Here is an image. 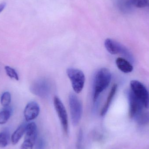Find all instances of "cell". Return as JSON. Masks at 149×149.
Returning a JSON list of instances; mask_svg holds the SVG:
<instances>
[{"instance_id":"6da1fadb","label":"cell","mask_w":149,"mask_h":149,"mask_svg":"<svg viewBox=\"0 0 149 149\" xmlns=\"http://www.w3.org/2000/svg\"><path fill=\"white\" fill-rule=\"evenodd\" d=\"M111 72L107 68H102L95 74L93 82V100L96 102L100 94L109 86L111 80Z\"/></svg>"},{"instance_id":"7a4b0ae2","label":"cell","mask_w":149,"mask_h":149,"mask_svg":"<svg viewBox=\"0 0 149 149\" xmlns=\"http://www.w3.org/2000/svg\"><path fill=\"white\" fill-rule=\"evenodd\" d=\"M67 75L71 81L73 90L75 93H79L82 91L85 82V76L80 70L74 68L67 69Z\"/></svg>"},{"instance_id":"3957f363","label":"cell","mask_w":149,"mask_h":149,"mask_svg":"<svg viewBox=\"0 0 149 149\" xmlns=\"http://www.w3.org/2000/svg\"><path fill=\"white\" fill-rule=\"evenodd\" d=\"M131 91L141 102L145 109L149 108V94L145 86L140 81L133 80L130 81Z\"/></svg>"},{"instance_id":"277c9868","label":"cell","mask_w":149,"mask_h":149,"mask_svg":"<svg viewBox=\"0 0 149 149\" xmlns=\"http://www.w3.org/2000/svg\"><path fill=\"white\" fill-rule=\"evenodd\" d=\"M69 105L72 124L76 126L79 122L82 114V105L76 95L72 93L69 96Z\"/></svg>"},{"instance_id":"5b68a950","label":"cell","mask_w":149,"mask_h":149,"mask_svg":"<svg viewBox=\"0 0 149 149\" xmlns=\"http://www.w3.org/2000/svg\"><path fill=\"white\" fill-rule=\"evenodd\" d=\"M128 99L129 104V115L130 118H135L143 111L144 108L141 102L135 96L131 90L127 93Z\"/></svg>"},{"instance_id":"8992f818","label":"cell","mask_w":149,"mask_h":149,"mask_svg":"<svg viewBox=\"0 0 149 149\" xmlns=\"http://www.w3.org/2000/svg\"><path fill=\"white\" fill-rule=\"evenodd\" d=\"M104 44L107 50L112 55L122 54L130 60H132V57L129 52L118 42L113 39L107 38L105 40Z\"/></svg>"},{"instance_id":"52a82bcc","label":"cell","mask_w":149,"mask_h":149,"mask_svg":"<svg viewBox=\"0 0 149 149\" xmlns=\"http://www.w3.org/2000/svg\"><path fill=\"white\" fill-rule=\"evenodd\" d=\"M50 85L45 79H39L35 82L31 87V91L33 93L42 98L47 97L50 91Z\"/></svg>"},{"instance_id":"ba28073f","label":"cell","mask_w":149,"mask_h":149,"mask_svg":"<svg viewBox=\"0 0 149 149\" xmlns=\"http://www.w3.org/2000/svg\"><path fill=\"white\" fill-rule=\"evenodd\" d=\"M54 104L63 129L67 133L68 131V120L65 107L60 99L57 96L54 97Z\"/></svg>"},{"instance_id":"9c48e42d","label":"cell","mask_w":149,"mask_h":149,"mask_svg":"<svg viewBox=\"0 0 149 149\" xmlns=\"http://www.w3.org/2000/svg\"><path fill=\"white\" fill-rule=\"evenodd\" d=\"M40 112L39 105L36 102H31L25 107L24 116L27 121L32 120L37 117Z\"/></svg>"},{"instance_id":"30bf717a","label":"cell","mask_w":149,"mask_h":149,"mask_svg":"<svg viewBox=\"0 0 149 149\" xmlns=\"http://www.w3.org/2000/svg\"><path fill=\"white\" fill-rule=\"evenodd\" d=\"M24 140L35 144L37 138V127L34 122L30 123L26 125Z\"/></svg>"},{"instance_id":"8fae6325","label":"cell","mask_w":149,"mask_h":149,"mask_svg":"<svg viewBox=\"0 0 149 149\" xmlns=\"http://www.w3.org/2000/svg\"><path fill=\"white\" fill-rule=\"evenodd\" d=\"M116 63L118 69L124 73H130L134 70L133 65L130 62L122 58H117Z\"/></svg>"},{"instance_id":"7c38bea8","label":"cell","mask_w":149,"mask_h":149,"mask_svg":"<svg viewBox=\"0 0 149 149\" xmlns=\"http://www.w3.org/2000/svg\"><path fill=\"white\" fill-rule=\"evenodd\" d=\"M117 89V85L116 84H114L111 88V90L109 92V94L108 96L107 102L105 103L104 107L102 108L101 112V115L102 116H104L107 114L109 107L111 105V102L113 101V99L116 93Z\"/></svg>"},{"instance_id":"4fadbf2b","label":"cell","mask_w":149,"mask_h":149,"mask_svg":"<svg viewBox=\"0 0 149 149\" xmlns=\"http://www.w3.org/2000/svg\"><path fill=\"white\" fill-rule=\"evenodd\" d=\"M26 124H22L19 126L16 130L14 132L11 136V142L13 145H16L18 143L24 134L25 133Z\"/></svg>"},{"instance_id":"5bb4252c","label":"cell","mask_w":149,"mask_h":149,"mask_svg":"<svg viewBox=\"0 0 149 149\" xmlns=\"http://www.w3.org/2000/svg\"><path fill=\"white\" fill-rule=\"evenodd\" d=\"M118 4L121 10L124 12H129L134 6L133 0H118Z\"/></svg>"},{"instance_id":"9a60e30c","label":"cell","mask_w":149,"mask_h":149,"mask_svg":"<svg viewBox=\"0 0 149 149\" xmlns=\"http://www.w3.org/2000/svg\"><path fill=\"white\" fill-rule=\"evenodd\" d=\"M135 120L139 125H144L148 124L149 123V112L143 111Z\"/></svg>"},{"instance_id":"2e32d148","label":"cell","mask_w":149,"mask_h":149,"mask_svg":"<svg viewBox=\"0 0 149 149\" xmlns=\"http://www.w3.org/2000/svg\"><path fill=\"white\" fill-rule=\"evenodd\" d=\"M11 112L9 109H5L0 112V125L5 124L10 118Z\"/></svg>"},{"instance_id":"e0dca14e","label":"cell","mask_w":149,"mask_h":149,"mask_svg":"<svg viewBox=\"0 0 149 149\" xmlns=\"http://www.w3.org/2000/svg\"><path fill=\"white\" fill-rule=\"evenodd\" d=\"M11 102V95L9 92H4L2 95L1 99V102L2 106L6 108L10 104Z\"/></svg>"},{"instance_id":"ac0fdd59","label":"cell","mask_w":149,"mask_h":149,"mask_svg":"<svg viewBox=\"0 0 149 149\" xmlns=\"http://www.w3.org/2000/svg\"><path fill=\"white\" fill-rule=\"evenodd\" d=\"M9 136L8 133L3 131L0 133V148H4L8 146Z\"/></svg>"},{"instance_id":"d6986e66","label":"cell","mask_w":149,"mask_h":149,"mask_svg":"<svg viewBox=\"0 0 149 149\" xmlns=\"http://www.w3.org/2000/svg\"><path fill=\"white\" fill-rule=\"evenodd\" d=\"M4 69L6 71V74L10 78L15 79L17 81L19 80L18 74L14 69L10 66H6L4 67Z\"/></svg>"},{"instance_id":"ffe728a7","label":"cell","mask_w":149,"mask_h":149,"mask_svg":"<svg viewBox=\"0 0 149 149\" xmlns=\"http://www.w3.org/2000/svg\"><path fill=\"white\" fill-rule=\"evenodd\" d=\"M133 3L137 8H144L149 4V0H133Z\"/></svg>"},{"instance_id":"44dd1931","label":"cell","mask_w":149,"mask_h":149,"mask_svg":"<svg viewBox=\"0 0 149 149\" xmlns=\"http://www.w3.org/2000/svg\"><path fill=\"white\" fill-rule=\"evenodd\" d=\"M34 144L28 141L24 140L21 145L20 149H32Z\"/></svg>"},{"instance_id":"7402d4cb","label":"cell","mask_w":149,"mask_h":149,"mask_svg":"<svg viewBox=\"0 0 149 149\" xmlns=\"http://www.w3.org/2000/svg\"><path fill=\"white\" fill-rule=\"evenodd\" d=\"M6 6V3L5 2H2L0 3V13L3 10L4 8Z\"/></svg>"}]
</instances>
